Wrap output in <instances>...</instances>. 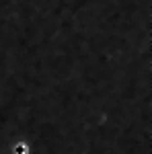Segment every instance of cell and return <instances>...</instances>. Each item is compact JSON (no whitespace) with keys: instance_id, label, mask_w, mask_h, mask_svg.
Here are the masks:
<instances>
[{"instance_id":"1","label":"cell","mask_w":152,"mask_h":154,"mask_svg":"<svg viewBox=\"0 0 152 154\" xmlns=\"http://www.w3.org/2000/svg\"><path fill=\"white\" fill-rule=\"evenodd\" d=\"M11 152L12 154H31V144L25 142V140H19V142L12 144Z\"/></svg>"}]
</instances>
